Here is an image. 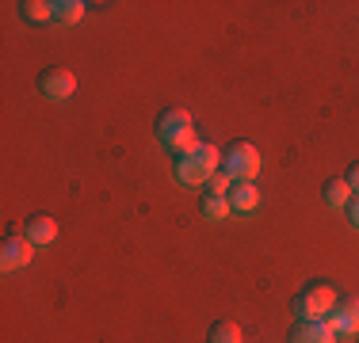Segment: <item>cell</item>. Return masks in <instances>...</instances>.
Returning <instances> with one entry per match:
<instances>
[{
	"label": "cell",
	"mask_w": 359,
	"mask_h": 343,
	"mask_svg": "<svg viewBox=\"0 0 359 343\" xmlns=\"http://www.w3.org/2000/svg\"><path fill=\"white\" fill-rule=\"evenodd\" d=\"M222 168V149L210 141H199L187 157H176L172 160V172H176V183L184 187H207V179Z\"/></svg>",
	"instance_id": "6da1fadb"
},
{
	"label": "cell",
	"mask_w": 359,
	"mask_h": 343,
	"mask_svg": "<svg viewBox=\"0 0 359 343\" xmlns=\"http://www.w3.org/2000/svg\"><path fill=\"white\" fill-rule=\"evenodd\" d=\"M290 309H294L298 321H325V316L337 309V290H332L329 282L313 279V282H306V286L294 294Z\"/></svg>",
	"instance_id": "7a4b0ae2"
},
{
	"label": "cell",
	"mask_w": 359,
	"mask_h": 343,
	"mask_svg": "<svg viewBox=\"0 0 359 343\" xmlns=\"http://www.w3.org/2000/svg\"><path fill=\"white\" fill-rule=\"evenodd\" d=\"M222 168L233 179H256V172H260V149L252 141H233L222 153Z\"/></svg>",
	"instance_id": "3957f363"
},
{
	"label": "cell",
	"mask_w": 359,
	"mask_h": 343,
	"mask_svg": "<svg viewBox=\"0 0 359 343\" xmlns=\"http://www.w3.org/2000/svg\"><path fill=\"white\" fill-rule=\"evenodd\" d=\"M39 92L46 99H69L73 92H76V76L69 73V69H62V65H54V69H42L39 73Z\"/></svg>",
	"instance_id": "277c9868"
},
{
	"label": "cell",
	"mask_w": 359,
	"mask_h": 343,
	"mask_svg": "<svg viewBox=\"0 0 359 343\" xmlns=\"http://www.w3.org/2000/svg\"><path fill=\"white\" fill-rule=\"evenodd\" d=\"M325 321H329V328L337 332V336H359V298L355 294L337 298V309H332Z\"/></svg>",
	"instance_id": "5b68a950"
},
{
	"label": "cell",
	"mask_w": 359,
	"mask_h": 343,
	"mask_svg": "<svg viewBox=\"0 0 359 343\" xmlns=\"http://www.w3.org/2000/svg\"><path fill=\"white\" fill-rule=\"evenodd\" d=\"M35 260V244L27 240V233H12L0 244V267L4 271H20Z\"/></svg>",
	"instance_id": "8992f818"
},
{
	"label": "cell",
	"mask_w": 359,
	"mask_h": 343,
	"mask_svg": "<svg viewBox=\"0 0 359 343\" xmlns=\"http://www.w3.org/2000/svg\"><path fill=\"white\" fill-rule=\"evenodd\" d=\"M157 137L161 141H172L176 134H184V130H191V115H187V107H165L157 115Z\"/></svg>",
	"instance_id": "52a82bcc"
},
{
	"label": "cell",
	"mask_w": 359,
	"mask_h": 343,
	"mask_svg": "<svg viewBox=\"0 0 359 343\" xmlns=\"http://www.w3.org/2000/svg\"><path fill=\"white\" fill-rule=\"evenodd\" d=\"M290 343H337V332L329 328V321H298L290 328Z\"/></svg>",
	"instance_id": "ba28073f"
},
{
	"label": "cell",
	"mask_w": 359,
	"mask_h": 343,
	"mask_svg": "<svg viewBox=\"0 0 359 343\" xmlns=\"http://www.w3.org/2000/svg\"><path fill=\"white\" fill-rule=\"evenodd\" d=\"M229 206H233L237 214H252L256 206H260V187L252 183V179H237L233 187H229Z\"/></svg>",
	"instance_id": "9c48e42d"
},
{
	"label": "cell",
	"mask_w": 359,
	"mask_h": 343,
	"mask_svg": "<svg viewBox=\"0 0 359 343\" xmlns=\"http://www.w3.org/2000/svg\"><path fill=\"white\" fill-rule=\"evenodd\" d=\"M23 233H27V240H31L35 248H42V244H54V240H57V221L50 218V214H35V218H27Z\"/></svg>",
	"instance_id": "30bf717a"
},
{
	"label": "cell",
	"mask_w": 359,
	"mask_h": 343,
	"mask_svg": "<svg viewBox=\"0 0 359 343\" xmlns=\"http://www.w3.org/2000/svg\"><path fill=\"white\" fill-rule=\"evenodd\" d=\"M352 187H348V179L340 176V179H329V183L321 187V199L329 202V206H337V210H348V202H352Z\"/></svg>",
	"instance_id": "8fae6325"
},
{
	"label": "cell",
	"mask_w": 359,
	"mask_h": 343,
	"mask_svg": "<svg viewBox=\"0 0 359 343\" xmlns=\"http://www.w3.org/2000/svg\"><path fill=\"white\" fill-rule=\"evenodd\" d=\"M199 214H203L207 221H226L229 214H233V206H229L226 195H210V191H207V195L199 199Z\"/></svg>",
	"instance_id": "7c38bea8"
},
{
	"label": "cell",
	"mask_w": 359,
	"mask_h": 343,
	"mask_svg": "<svg viewBox=\"0 0 359 343\" xmlns=\"http://www.w3.org/2000/svg\"><path fill=\"white\" fill-rule=\"evenodd\" d=\"M207 343H245V332L237 321H215L210 324V336Z\"/></svg>",
	"instance_id": "4fadbf2b"
},
{
	"label": "cell",
	"mask_w": 359,
	"mask_h": 343,
	"mask_svg": "<svg viewBox=\"0 0 359 343\" xmlns=\"http://www.w3.org/2000/svg\"><path fill=\"white\" fill-rule=\"evenodd\" d=\"M20 15L27 23H54V4H50V0H23Z\"/></svg>",
	"instance_id": "5bb4252c"
},
{
	"label": "cell",
	"mask_w": 359,
	"mask_h": 343,
	"mask_svg": "<svg viewBox=\"0 0 359 343\" xmlns=\"http://www.w3.org/2000/svg\"><path fill=\"white\" fill-rule=\"evenodd\" d=\"M76 20H84V0H54V23L73 27Z\"/></svg>",
	"instance_id": "9a60e30c"
},
{
	"label": "cell",
	"mask_w": 359,
	"mask_h": 343,
	"mask_svg": "<svg viewBox=\"0 0 359 343\" xmlns=\"http://www.w3.org/2000/svg\"><path fill=\"white\" fill-rule=\"evenodd\" d=\"M233 183H237V179H233V176H229V172H226V168H218V172H215V176H210V179H207V191H210V195H229V187H233Z\"/></svg>",
	"instance_id": "2e32d148"
},
{
	"label": "cell",
	"mask_w": 359,
	"mask_h": 343,
	"mask_svg": "<svg viewBox=\"0 0 359 343\" xmlns=\"http://www.w3.org/2000/svg\"><path fill=\"white\" fill-rule=\"evenodd\" d=\"M344 179H348V187H352V191L359 195V160H352V164H348V172H344Z\"/></svg>",
	"instance_id": "e0dca14e"
},
{
	"label": "cell",
	"mask_w": 359,
	"mask_h": 343,
	"mask_svg": "<svg viewBox=\"0 0 359 343\" xmlns=\"http://www.w3.org/2000/svg\"><path fill=\"white\" fill-rule=\"evenodd\" d=\"M348 221H352V229L359 233V195H352V202H348Z\"/></svg>",
	"instance_id": "ac0fdd59"
}]
</instances>
